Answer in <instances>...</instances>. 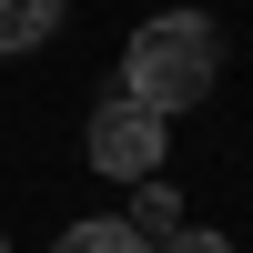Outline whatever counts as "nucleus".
Masks as SVG:
<instances>
[{
  "label": "nucleus",
  "instance_id": "obj_6",
  "mask_svg": "<svg viewBox=\"0 0 253 253\" xmlns=\"http://www.w3.org/2000/svg\"><path fill=\"white\" fill-rule=\"evenodd\" d=\"M162 253H233L223 233H203V223H182V233H162Z\"/></svg>",
  "mask_w": 253,
  "mask_h": 253
},
{
  "label": "nucleus",
  "instance_id": "obj_7",
  "mask_svg": "<svg viewBox=\"0 0 253 253\" xmlns=\"http://www.w3.org/2000/svg\"><path fill=\"white\" fill-rule=\"evenodd\" d=\"M0 253H10V233H0Z\"/></svg>",
  "mask_w": 253,
  "mask_h": 253
},
{
  "label": "nucleus",
  "instance_id": "obj_5",
  "mask_svg": "<svg viewBox=\"0 0 253 253\" xmlns=\"http://www.w3.org/2000/svg\"><path fill=\"white\" fill-rule=\"evenodd\" d=\"M51 253H152V243H142L132 223H101V213H91V223H71V233H61Z\"/></svg>",
  "mask_w": 253,
  "mask_h": 253
},
{
  "label": "nucleus",
  "instance_id": "obj_1",
  "mask_svg": "<svg viewBox=\"0 0 253 253\" xmlns=\"http://www.w3.org/2000/svg\"><path fill=\"white\" fill-rule=\"evenodd\" d=\"M213 71H223V31H213L203 10H162V20H142L132 51H122V91L152 101L162 122L193 112V101L213 91Z\"/></svg>",
  "mask_w": 253,
  "mask_h": 253
},
{
  "label": "nucleus",
  "instance_id": "obj_2",
  "mask_svg": "<svg viewBox=\"0 0 253 253\" xmlns=\"http://www.w3.org/2000/svg\"><path fill=\"white\" fill-rule=\"evenodd\" d=\"M162 112L152 101H132V91H112L91 112V172H112V182H142V172H162Z\"/></svg>",
  "mask_w": 253,
  "mask_h": 253
},
{
  "label": "nucleus",
  "instance_id": "obj_4",
  "mask_svg": "<svg viewBox=\"0 0 253 253\" xmlns=\"http://www.w3.org/2000/svg\"><path fill=\"white\" fill-rule=\"evenodd\" d=\"M132 233H142V243H162V233H182V193H172L162 172H142V182H132Z\"/></svg>",
  "mask_w": 253,
  "mask_h": 253
},
{
  "label": "nucleus",
  "instance_id": "obj_3",
  "mask_svg": "<svg viewBox=\"0 0 253 253\" xmlns=\"http://www.w3.org/2000/svg\"><path fill=\"white\" fill-rule=\"evenodd\" d=\"M61 0H0V51H51Z\"/></svg>",
  "mask_w": 253,
  "mask_h": 253
}]
</instances>
